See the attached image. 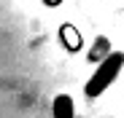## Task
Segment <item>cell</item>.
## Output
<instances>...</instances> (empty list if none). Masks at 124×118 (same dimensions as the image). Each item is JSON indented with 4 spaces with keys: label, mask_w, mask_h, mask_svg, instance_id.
Segmentation results:
<instances>
[{
    "label": "cell",
    "mask_w": 124,
    "mask_h": 118,
    "mask_svg": "<svg viewBox=\"0 0 124 118\" xmlns=\"http://www.w3.org/2000/svg\"><path fill=\"white\" fill-rule=\"evenodd\" d=\"M121 67H124V54H121V51L108 54V56L97 65V70L92 72V78L86 81V86H84L86 97H100V94H102V91H105V89L116 81V78H119Z\"/></svg>",
    "instance_id": "obj_1"
},
{
    "label": "cell",
    "mask_w": 124,
    "mask_h": 118,
    "mask_svg": "<svg viewBox=\"0 0 124 118\" xmlns=\"http://www.w3.org/2000/svg\"><path fill=\"white\" fill-rule=\"evenodd\" d=\"M54 115L57 118H73V102H70V97H57Z\"/></svg>",
    "instance_id": "obj_2"
}]
</instances>
